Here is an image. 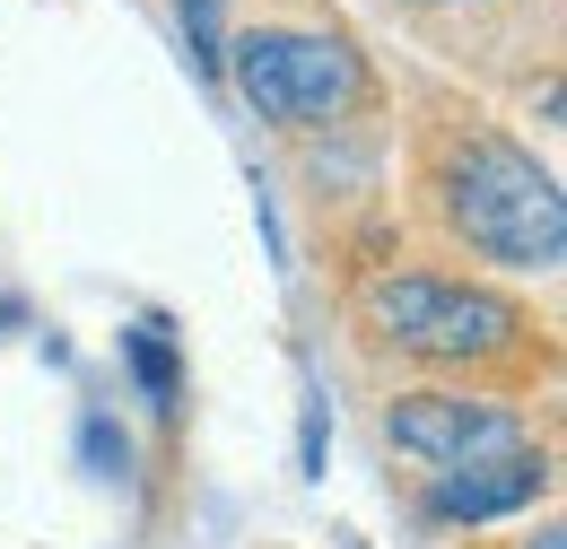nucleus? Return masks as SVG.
<instances>
[{
	"instance_id": "nucleus-1",
	"label": "nucleus",
	"mask_w": 567,
	"mask_h": 549,
	"mask_svg": "<svg viewBox=\"0 0 567 549\" xmlns=\"http://www.w3.org/2000/svg\"><path fill=\"white\" fill-rule=\"evenodd\" d=\"M436 218H445V236L472 262H497V271H559V253H567L559 184L506 132L445 139V157H436Z\"/></svg>"
},
{
	"instance_id": "nucleus-2",
	"label": "nucleus",
	"mask_w": 567,
	"mask_h": 549,
	"mask_svg": "<svg viewBox=\"0 0 567 549\" xmlns=\"http://www.w3.org/2000/svg\"><path fill=\"white\" fill-rule=\"evenodd\" d=\"M358 323L367 341L402 349L420 366H489L524 349V305H506L497 288L454 271H384L358 288Z\"/></svg>"
},
{
	"instance_id": "nucleus-3",
	"label": "nucleus",
	"mask_w": 567,
	"mask_h": 549,
	"mask_svg": "<svg viewBox=\"0 0 567 549\" xmlns=\"http://www.w3.org/2000/svg\"><path fill=\"white\" fill-rule=\"evenodd\" d=\"M218 79H236V96L262 123H280V132L341 123L367 96V62L341 35H315V27H245V35H227V70Z\"/></svg>"
},
{
	"instance_id": "nucleus-4",
	"label": "nucleus",
	"mask_w": 567,
	"mask_h": 549,
	"mask_svg": "<svg viewBox=\"0 0 567 549\" xmlns=\"http://www.w3.org/2000/svg\"><path fill=\"white\" fill-rule=\"evenodd\" d=\"M384 445L402 463H420V472H454V463H481V454L533 445V436L489 393H393L384 402Z\"/></svg>"
},
{
	"instance_id": "nucleus-5",
	"label": "nucleus",
	"mask_w": 567,
	"mask_h": 549,
	"mask_svg": "<svg viewBox=\"0 0 567 549\" xmlns=\"http://www.w3.org/2000/svg\"><path fill=\"white\" fill-rule=\"evenodd\" d=\"M533 497H550V454L542 445H506V454H481V463L427 472L420 515L427 524H497V515H524Z\"/></svg>"
},
{
	"instance_id": "nucleus-6",
	"label": "nucleus",
	"mask_w": 567,
	"mask_h": 549,
	"mask_svg": "<svg viewBox=\"0 0 567 549\" xmlns=\"http://www.w3.org/2000/svg\"><path fill=\"white\" fill-rule=\"evenodd\" d=\"M123 366H132V384H141V402L157 418L184 411V349H175V332H166L157 314H141V323L123 332Z\"/></svg>"
},
{
	"instance_id": "nucleus-7",
	"label": "nucleus",
	"mask_w": 567,
	"mask_h": 549,
	"mask_svg": "<svg viewBox=\"0 0 567 549\" xmlns=\"http://www.w3.org/2000/svg\"><path fill=\"white\" fill-rule=\"evenodd\" d=\"M175 18H184V44H193V62L210 70H227V0H175Z\"/></svg>"
},
{
	"instance_id": "nucleus-8",
	"label": "nucleus",
	"mask_w": 567,
	"mask_h": 549,
	"mask_svg": "<svg viewBox=\"0 0 567 549\" xmlns=\"http://www.w3.org/2000/svg\"><path fill=\"white\" fill-rule=\"evenodd\" d=\"M79 445H87V463H96L105 480H132V445H123V427H114L105 411L79 418Z\"/></svg>"
},
{
	"instance_id": "nucleus-9",
	"label": "nucleus",
	"mask_w": 567,
	"mask_h": 549,
	"mask_svg": "<svg viewBox=\"0 0 567 549\" xmlns=\"http://www.w3.org/2000/svg\"><path fill=\"white\" fill-rule=\"evenodd\" d=\"M323 445H332V411H323V393L306 384V427H297V463H306V480H323Z\"/></svg>"
},
{
	"instance_id": "nucleus-10",
	"label": "nucleus",
	"mask_w": 567,
	"mask_h": 549,
	"mask_svg": "<svg viewBox=\"0 0 567 549\" xmlns=\"http://www.w3.org/2000/svg\"><path fill=\"white\" fill-rule=\"evenodd\" d=\"M524 549H559V524H542V532H533Z\"/></svg>"
},
{
	"instance_id": "nucleus-11",
	"label": "nucleus",
	"mask_w": 567,
	"mask_h": 549,
	"mask_svg": "<svg viewBox=\"0 0 567 549\" xmlns=\"http://www.w3.org/2000/svg\"><path fill=\"white\" fill-rule=\"evenodd\" d=\"M420 9H489V0H420Z\"/></svg>"
}]
</instances>
